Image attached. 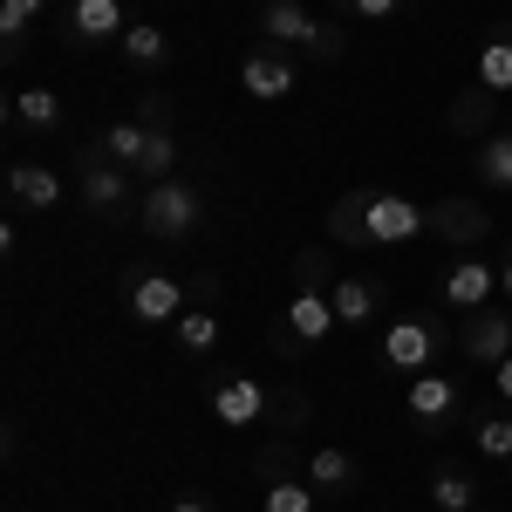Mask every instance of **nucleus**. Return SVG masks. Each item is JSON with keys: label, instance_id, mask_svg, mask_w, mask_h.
Wrapping results in <instances>:
<instances>
[{"label": "nucleus", "instance_id": "f257e3e1", "mask_svg": "<svg viewBox=\"0 0 512 512\" xmlns=\"http://www.w3.org/2000/svg\"><path fill=\"white\" fill-rule=\"evenodd\" d=\"M328 233L349 246H410L417 233H431V205L403 192H349L328 212Z\"/></svg>", "mask_w": 512, "mask_h": 512}, {"label": "nucleus", "instance_id": "f03ea898", "mask_svg": "<svg viewBox=\"0 0 512 512\" xmlns=\"http://www.w3.org/2000/svg\"><path fill=\"white\" fill-rule=\"evenodd\" d=\"M260 48L342 62V55H349V28H342V21H321L308 0H260Z\"/></svg>", "mask_w": 512, "mask_h": 512}, {"label": "nucleus", "instance_id": "7ed1b4c3", "mask_svg": "<svg viewBox=\"0 0 512 512\" xmlns=\"http://www.w3.org/2000/svg\"><path fill=\"white\" fill-rule=\"evenodd\" d=\"M117 287H123V308L144 321V328H171L185 308H212V294H219V280H212V274L178 280V274H151V267H130Z\"/></svg>", "mask_w": 512, "mask_h": 512}, {"label": "nucleus", "instance_id": "20e7f679", "mask_svg": "<svg viewBox=\"0 0 512 512\" xmlns=\"http://www.w3.org/2000/svg\"><path fill=\"white\" fill-rule=\"evenodd\" d=\"M335 335H342V321H335V301H328L321 287H294V294H287V308L267 315V349L287 355V362L328 349Z\"/></svg>", "mask_w": 512, "mask_h": 512}, {"label": "nucleus", "instance_id": "39448f33", "mask_svg": "<svg viewBox=\"0 0 512 512\" xmlns=\"http://www.w3.org/2000/svg\"><path fill=\"white\" fill-rule=\"evenodd\" d=\"M137 226H144V239H164V246L198 239L205 233V185L198 178H158L137 205Z\"/></svg>", "mask_w": 512, "mask_h": 512}, {"label": "nucleus", "instance_id": "423d86ee", "mask_svg": "<svg viewBox=\"0 0 512 512\" xmlns=\"http://www.w3.org/2000/svg\"><path fill=\"white\" fill-rule=\"evenodd\" d=\"M437 355H444V321L437 315H390L383 335H376V369L403 376V383L437 369Z\"/></svg>", "mask_w": 512, "mask_h": 512}, {"label": "nucleus", "instance_id": "0eeeda50", "mask_svg": "<svg viewBox=\"0 0 512 512\" xmlns=\"http://www.w3.org/2000/svg\"><path fill=\"white\" fill-rule=\"evenodd\" d=\"M76 185H82V205L103 219V226H123V219H137V171H123V164H110L96 144L89 151H76Z\"/></svg>", "mask_w": 512, "mask_h": 512}, {"label": "nucleus", "instance_id": "6e6552de", "mask_svg": "<svg viewBox=\"0 0 512 512\" xmlns=\"http://www.w3.org/2000/svg\"><path fill=\"white\" fill-rule=\"evenodd\" d=\"M403 410L417 417V431H451L465 410H472V390H465V376H451V369H424V376H410V390H403Z\"/></svg>", "mask_w": 512, "mask_h": 512}, {"label": "nucleus", "instance_id": "1a4fd4ad", "mask_svg": "<svg viewBox=\"0 0 512 512\" xmlns=\"http://www.w3.org/2000/svg\"><path fill=\"white\" fill-rule=\"evenodd\" d=\"M205 403H212V417H219L226 431H246V424H267V417H274V390H267L260 376H239V369L205 376Z\"/></svg>", "mask_w": 512, "mask_h": 512}, {"label": "nucleus", "instance_id": "9d476101", "mask_svg": "<svg viewBox=\"0 0 512 512\" xmlns=\"http://www.w3.org/2000/svg\"><path fill=\"white\" fill-rule=\"evenodd\" d=\"M492 294H499V267L492 260H478V253H458L444 280H437V301L451 308V315H478V308H492Z\"/></svg>", "mask_w": 512, "mask_h": 512}, {"label": "nucleus", "instance_id": "9b49d317", "mask_svg": "<svg viewBox=\"0 0 512 512\" xmlns=\"http://www.w3.org/2000/svg\"><path fill=\"white\" fill-rule=\"evenodd\" d=\"M458 355L478 362V369H499L512 355V308H478V315H458Z\"/></svg>", "mask_w": 512, "mask_h": 512}, {"label": "nucleus", "instance_id": "f8f14e48", "mask_svg": "<svg viewBox=\"0 0 512 512\" xmlns=\"http://www.w3.org/2000/svg\"><path fill=\"white\" fill-rule=\"evenodd\" d=\"M239 89H246L253 103H287V96L301 89V62H294L287 48H253V55L239 62Z\"/></svg>", "mask_w": 512, "mask_h": 512}, {"label": "nucleus", "instance_id": "ddd939ff", "mask_svg": "<svg viewBox=\"0 0 512 512\" xmlns=\"http://www.w3.org/2000/svg\"><path fill=\"white\" fill-rule=\"evenodd\" d=\"M328 301H335V321H342V335H369V328L383 321V308H390L383 280H369V274H335Z\"/></svg>", "mask_w": 512, "mask_h": 512}, {"label": "nucleus", "instance_id": "4468645a", "mask_svg": "<svg viewBox=\"0 0 512 512\" xmlns=\"http://www.w3.org/2000/svg\"><path fill=\"white\" fill-rule=\"evenodd\" d=\"M123 0H69V21H62V41L69 48H96V41H123Z\"/></svg>", "mask_w": 512, "mask_h": 512}, {"label": "nucleus", "instance_id": "2eb2a0df", "mask_svg": "<svg viewBox=\"0 0 512 512\" xmlns=\"http://www.w3.org/2000/svg\"><path fill=\"white\" fill-rule=\"evenodd\" d=\"M7 130L14 137H48V130H62V96L35 82V89H14L7 96Z\"/></svg>", "mask_w": 512, "mask_h": 512}, {"label": "nucleus", "instance_id": "dca6fc26", "mask_svg": "<svg viewBox=\"0 0 512 512\" xmlns=\"http://www.w3.org/2000/svg\"><path fill=\"white\" fill-rule=\"evenodd\" d=\"M301 478L315 485L321 499H349L355 485H362V465H355V451H342V444H315V458L301 465Z\"/></svg>", "mask_w": 512, "mask_h": 512}, {"label": "nucleus", "instance_id": "f3484780", "mask_svg": "<svg viewBox=\"0 0 512 512\" xmlns=\"http://www.w3.org/2000/svg\"><path fill=\"white\" fill-rule=\"evenodd\" d=\"M431 233H444L458 253H472L478 239L492 233V212L472 205V198H437V205H431Z\"/></svg>", "mask_w": 512, "mask_h": 512}, {"label": "nucleus", "instance_id": "a211bd4d", "mask_svg": "<svg viewBox=\"0 0 512 512\" xmlns=\"http://www.w3.org/2000/svg\"><path fill=\"white\" fill-rule=\"evenodd\" d=\"M7 198H14L21 212H55V205H62V178L35 158H14L7 164Z\"/></svg>", "mask_w": 512, "mask_h": 512}, {"label": "nucleus", "instance_id": "6ab92c4d", "mask_svg": "<svg viewBox=\"0 0 512 512\" xmlns=\"http://www.w3.org/2000/svg\"><path fill=\"white\" fill-rule=\"evenodd\" d=\"M478 89L512 96V21H492L485 41H478Z\"/></svg>", "mask_w": 512, "mask_h": 512}, {"label": "nucleus", "instance_id": "aec40b11", "mask_svg": "<svg viewBox=\"0 0 512 512\" xmlns=\"http://www.w3.org/2000/svg\"><path fill=\"white\" fill-rule=\"evenodd\" d=\"M89 144H96V151H103L110 164H123V171H144V151H151V123H137V117L103 123Z\"/></svg>", "mask_w": 512, "mask_h": 512}, {"label": "nucleus", "instance_id": "412c9836", "mask_svg": "<svg viewBox=\"0 0 512 512\" xmlns=\"http://www.w3.org/2000/svg\"><path fill=\"white\" fill-rule=\"evenodd\" d=\"M472 171H478V185H485V192L512 198V123H506V130H492V137H478Z\"/></svg>", "mask_w": 512, "mask_h": 512}, {"label": "nucleus", "instance_id": "4be33fe9", "mask_svg": "<svg viewBox=\"0 0 512 512\" xmlns=\"http://www.w3.org/2000/svg\"><path fill=\"white\" fill-rule=\"evenodd\" d=\"M117 55L137 69V76H151V69H164V62H171V35H164L158 21H130V28H123V41H117Z\"/></svg>", "mask_w": 512, "mask_h": 512}, {"label": "nucleus", "instance_id": "5701e85b", "mask_svg": "<svg viewBox=\"0 0 512 512\" xmlns=\"http://www.w3.org/2000/svg\"><path fill=\"white\" fill-rule=\"evenodd\" d=\"M219 342H226V321L212 315V308H185V315L171 321V349L178 355H198V362H205Z\"/></svg>", "mask_w": 512, "mask_h": 512}, {"label": "nucleus", "instance_id": "b1692460", "mask_svg": "<svg viewBox=\"0 0 512 512\" xmlns=\"http://www.w3.org/2000/svg\"><path fill=\"white\" fill-rule=\"evenodd\" d=\"M431 506H444V512H472L478 506V478L458 465V458H444L431 472Z\"/></svg>", "mask_w": 512, "mask_h": 512}, {"label": "nucleus", "instance_id": "393cba45", "mask_svg": "<svg viewBox=\"0 0 512 512\" xmlns=\"http://www.w3.org/2000/svg\"><path fill=\"white\" fill-rule=\"evenodd\" d=\"M472 437H478V458H485V465H512V403H499V410H478Z\"/></svg>", "mask_w": 512, "mask_h": 512}, {"label": "nucleus", "instance_id": "a878e982", "mask_svg": "<svg viewBox=\"0 0 512 512\" xmlns=\"http://www.w3.org/2000/svg\"><path fill=\"white\" fill-rule=\"evenodd\" d=\"M41 7H48V0H0V48H7V62L28 55V28H35Z\"/></svg>", "mask_w": 512, "mask_h": 512}, {"label": "nucleus", "instance_id": "bb28decb", "mask_svg": "<svg viewBox=\"0 0 512 512\" xmlns=\"http://www.w3.org/2000/svg\"><path fill=\"white\" fill-rule=\"evenodd\" d=\"M492 103H499V96L472 82V89L451 103V130H458V137H492V130H485V123H492Z\"/></svg>", "mask_w": 512, "mask_h": 512}, {"label": "nucleus", "instance_id": "cd10ccee", "mask_svg": "<svg viewBox=\"0 0 512 512\" xmlns=\"http://www.w3.org/2000/svg\"><path fill=\"white\" fill-rule=\"evenodd\" d=\"M315 485H308V478H267V492H260V512H315Z\"/></svg>", "mask_w": 512, "mask_h": 512}, {"label": "nucleus", "instance_id": "c85d7f7f", "mask_svg": "<svg viewBox=\"0 0 512 512\" xmlns=\"http://www.w3.org/2000/svg\"><path fill=\"white\" fill-rule=\"evenodd\" d=\"M294 287H321V294H328V287H335V260H328L321 246H301V253H294Z\"/></svg>", "mask_w": 512, "mask_h": 512}, {"label": "nucleus", "instance_id": "c756f323", "mask_svg": "<svg viewBox=\"0 0 512 512\" xmlns=\"http://www.w3.org/2000/svg\"><path fill=\"white\" fill-rule=\"evenodd\" d=\"M274 431H301V424H308V390H280L274 396Z\"/></svg>", "mask_w": 512, "mask_h": 512}, {"label": "nucleus", "instance_id": "7c9ffc66", "mask_svg": "<svg viewBox=\"0 0 512 512\" xmlns=\"http://www.w3.org/2000/svg\"><path fill=\"white\" fill-rule=\"evenodd\" d=\"M335 7H355L362 21H390V14L403 7V0H335Z\"/></svg>", "mask_w": 512, "mask_h": 512}, {"label": "nucleus", "instance_id": "2f4dec72", "mask_svg": "<svg viewBox=\"0 0 512 512\" xmlns=\"http://www.w3.org/2000/svg\"><path fill=\"white\" fill-rule=\"evenodd\" d=\"M137 123H171V103H164V96H144V103H137Z\"/></svg>", "mask_w": 512, "mask_h": 512}, {"label": "nucleus", "instance_id": "473e14b6", "mask_svg": "<svg viewBox=\"0 0 512 512\" xmlns=\"http://www.w3.org/2000/svg\"><path fill=\"white\" fill-rule=\"evenodd\" d=\"M492 390H499V403H512V355L492 369Z\"/></svg>", "mask_w": 512, "mask_h": 512}, {"label": "nucleus", "instance_id": "72a5a7b5", "mask_svg": "<svg viewBox=\"0 0 512 512\" xmlns=\"http://www.w3.org/2000/svg\"><path fill=\"white\" fill-rule=\"evenodd\" d=\"M171 512H219V506H212L205 492H185V499H171Z\"/></svg>", "mask_w": 512, "mask_h": 512}, {"label": "nucleus", "instance_id": "f704fd0d", "mask_svg": "<svg viewBox=\"0 0 512 512\" xmlns=\"http://www.w3.org/2000/svg\"><path fill=\"white\" fill-rule=\"evenodd\" d=\"M499 294H506V308H512V246H506V267H499Z\"/></svg>", "mask_w": 512, "mask_h": 512}, {"label": "nucleus", "instance_id": "c9c22d12", "mask_svg": "<svg viewBox=\"0 0 512 512\" xmlns=\"http://www.w3.org/2000/svg\"><path fill=\"white\" fill-rule=\"evenodd\" d=\"M472 512H485V506H472Z\"/></svg>", "mask_w": 512, "mask_h": 512}]
</instances>
